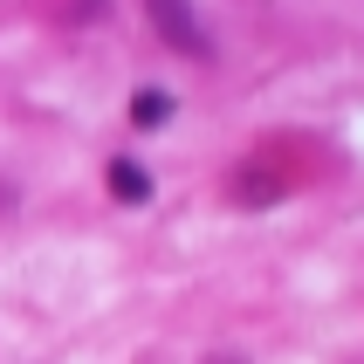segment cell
<instances>
[{"label":"cell","instance_id":"obj_1","mask_svg":"<svg viewBox=\"0 0 364 364\" xmlns=\"http://www.w3.org/2000/svg\"><path fill=\"white\" fill-rule=\"evenodd\" d=\"M144 14H151V35L165 41V48H179V55H213V41H206L200 14H193V0H144Z\"/></svg>","mask_w":364,"mask_h":364},{"label":"cell","instance_id":"obj_2","mask_svg":"<svg viewBox=\"0 0 364 364\" xmlns=\"http://www.w3.org/2000/svg\"><path fill=\"white\" fill-rule=\"evenodd\" d=\"M110 193H117L124 206H144L151 200V172H144L138 159H110Z\"/></svg>","mask_w":364,"mask_h":364},{"label":"cell","instance_id":"obj_3","mask_svg":"<svg viewBox=\"0 0 364 364\" xmlns=\"http://www.w3.org/2000/svg\"><path fill=\"white\" fill-rule=\"evenodd\" d=\"M165 117H172V97H165V90H138V97H131V124H138V131H159Z\"/></svg>","mask_w":364,"mask_h":364},{"label":"cell","instance_id":"obj_4","mask_svg":"<svg viewBox=\"0 0 364 364\" xmlns=\"http://www.w3.org/2000/svg\"><path fill=\"white\" fill-rule=\"evenodd\" d=\"M213 364H241V358H213Z\"/></svg>","mask_w":364,"mask_h":364}]
</instances>
